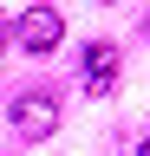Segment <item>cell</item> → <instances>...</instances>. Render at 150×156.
Returning <instances> with one entry per match:
<instances>
[{
  "mask_svg": "<svg viewBox=\"0 0 150 156\" xmlns=\"http://www.w3.org/2000/svg\"><path fill=\"white\" fill-rule=\"evenodd\" d=\"M13 130L33 136V143H46V136L59 130V104H52V98H20V104H13Z\"/></svg>",
  "mask_w": 150,
  "mask_h": 156,
  "instance_id": "7a4b0ae2",
  "label": "cell"
},
{
  "mask_svg": "<svg viewBox=\"0 0 150 156\" xmlns=\"http://www.w3.org/2000/svg\"><path fill=\"white\" fill-rule=\"evenodd\" d=\"M98 7H111V0H98Z\"/></svg>",
  "mask_w": 150,
  "mask_h": 156,
  "instance_id": "277c9868",
  "label": "cell"
},
{
  "mask_svg": "<svg viewBox=\"0 0 150 156\" xmlns=\"http://www.w3.org/2000/svg\"><path fill=\"white\" fill-rule=\"evenodd\" d=\"M144 33H150V26H144Z\"/></svg>",
  "mask_w": 150,
  "mask_h": 156,
  "instance_id": "5b68a950",
  "label": "cell"
},
{
  "mask_svg": "<svg viewBox=\"0 0 150 156\" xmlns=\"http://www.w3.org/2000/svg\"><path fill=\"white\" fill-rule=\"evenodd\" d=\"M79 72H85V91H111L118 85V46H85V58H79Z\"/></svg>",
  "mask_w": 150,
  "mask_h": 156,
  "instance_id": "3957f363",
  "label": "cell"
},
{
  "mask_svg": "<svg viewBox=\"0 0 150 156\" xmlns=\"http://www.w3.org/2000/svg\"><path fill=\"white\" fill-rule=\"evenodd\" d=\"M59 39H65V20L52 13V7H33V13L13 20V46H26V52H52Z\"/></svg>",
  "mask_w": 150,
  "mask_h": 156,
  "instance_id": "6da1fadb",
  "label": "cell"
}]
</instances>
